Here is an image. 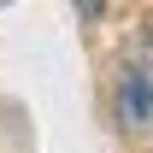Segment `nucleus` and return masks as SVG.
Segmentation results:
<instances>
[{
	"label": "nucleus",
	"mask_w": 153,
	"mask_h": 153,
	"mask_svg": "<svg viewBox=\"0 0 153 153\" xmlns=\"http://www.w3.org/2000/svg\"><path fill=\"white\" fill-rule=\"evenodd\" d=\"M118 124L124 130H147L153 124V47H130L124 71H118Z\"/></svg>",
	"instance_id": "f257e3e1"
},
{
	"label": "nucleus",
	"mask_w": 153,
	"mask_h": 153,
	"mask_svg": "<svg viewBox=\"0 0 153 153\" xmlns=\"http://www.w3.org/2000/svg\"><path fill=\"white\" fill-rule=\"evenodd\" d=\"M76 6H82V12H100V0H76Z\"/></svg>",
	"instance_id": "f03ea898"
}]
</instances>
